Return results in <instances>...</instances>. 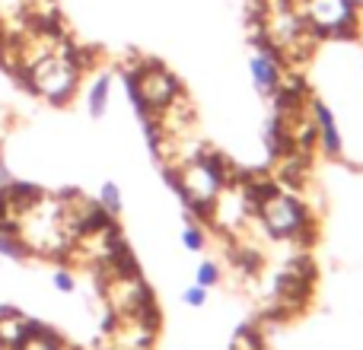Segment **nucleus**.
Returning a JSON list of instances; mask_svg holds the SVG:
<instances>
[{"mask_svg": "<svg viewBox=\"0 0 363 350\" xmlns=\"http://www.w3.org/2000/svg\"><path fill=\"white\" fill-rule=\"evenodd\" d=\"M169 179L191 210H211L213 201L220 198V191H223L226 181H230L223 163H220L217 157H211V150L179 163L176 169H169Z\"/></svg>", "mask_w": 363, "mask_h": 350, "instance_id": "obj_3", "label": "nucleus"}, {"mask_svg": "<svg viewBox=\"0 0 363 350\" xmlns=\"http://www.w3.org/2000/svg\"><path fill=\"white\" fill-rule=\"evenodd\" d=\"M294 6L313 35H345L357 19L351 0H294Z\"/></svg>", "mask_w": 363, "mask_h": 350, "instance_id": "obj_5", "label": "nucleus"}, {"mask_svg": "<svg viewBox=\"0 0 363 350\" xmlns=\"http://www.w3.org/2000/svg\"><path fill=\"white\" fill-rule=\"evenodd\" d=\"M252 220L277 242H296L309 226V213L300 198L284 188L252 191Z\"/></svg>", "mask_w": 363, "mask_h": 350, "instance_id": "obj_2", "label": "nucleus"}, {"mask_svg": "<svg viewBox=\"0 0 363 350\" xmlns=\"http://www.w3.org/2000/svg\"><path fill=\"white\" fill-rule=\"evenodd\" d=\"M0 271H4V255H0Z\"/></svg>", "mask_w": 363, "mask_h": 350, "instance_id": "obj_16", "label": "nucleus"}, {"mask_svg": "<svg viewBox=\"0 0 363 350\" xmlns=\"http://www.w3.org/2000/svg\"><path fill=\"white\" fill-rule=\"evenodd\" d=\"M351 6H354V10H360V6H363V0H351Z\"/></svg>", "mask_w": 363, "mask_h": 350, "instance_id": "obj_15", "label": "nucleus"}, {"mask_svg": "<svg viewBox=\"0 0 363 350\" xmlns=\"http://www.w3.org/2000/svg\"><path fill=\"white\" fill-rule=\"evenodd\" d=\"M26 86L35 96H42L45 102L64 106L80 93V80H83V64L77 57V51L67 42H61L57 48L45 51L42 57L29 61L23 67Z\"/></svg>", "mask_w": 363, "mask_h": 350, "instance_id": "obj_1", "label": "nucleus"}, {"mask_svg": "<svg viewBox=\"0 0 363 350\" xmlns=\"http://www.w3.org/2000/svg\"><path fill=\"white\" fill-rule=\"evenodd\" d=\"M182 249L185 252H204L207 249V232L198 223H185L182 226Z\"/></svg>", "mask_w": 363, "mask_h": 350, "instance_id": "obj_12", "label": "nucleus"}, {"mask_svg": "<svg viewBox=\"0 0 363 350\" xmlns=\"http://www.w3.org/2000/svg\"><path fill=\"white\" fill-rule=\"evenodd\" d=\"M83 102H86L89 118H102L108 112V102H112V74H99L96 80H89Z\"/></svg>", "mask_w": 363, "mask_h": 350, "instance_id": "obj_9", "label": "nucleus"}, {"mask_svg": "<svg viewBox=\"0 0 363 350\" xmlns=\"http://www.w3.org/2000/svg\"><path fill=\"white\" fill-rule=\"evenodd\" d=\"M313 128H315V140H319L322 147H325L328 153H338L341 150V131L338 125H335V115L328 112L322 102H315L313 106Z\"/></svg>", "mask_w": 363, "mask_h": 350, "instance_id": "obj_8", "label": "nucleus"}, {"mask_svg": "<svg viewBox=\"0 0 363 350\" xmlns=\"http://www.w3.org/2000/svg\"><path fill=\"white\" fill-rule=\"evenodd\" d=\"M128 89H131V99L138 106V112L144 118H157L163 115L166 108L182 96V83L179 77L172 74L169 67L157 61H147V64H138L128 77Z\"/></svg>", "mask_w": 363, "mask_h": 350, "instance_id": "obj_4", "label": "nucleus"}, {"mask_svg": "<svg viewBox=\"0 0 363 350\" xmlns=\"http://www.w3.org/2000/svg\"><path fill=\"white\" fill-rule=\"evenodd\" d=\"M220 277H223V271H220L217 261H201L198 268H194V283H201V287H217Z\"/></svg>", "mask_w": 363, "mask_h": 350, "instance_id": "obj_13", "label": "nucleus"}, {"mask_svg": "<svg viewBox=\"0 0 363 350\" xmlns=\"http://www.w3.org/2000/svg\"><path fill=\"white\" fill-rule=\"evenodd\" d=\"M51 287H55L61 296H74L77 287H80V281H77V274L67 268V264H57V268L51 271Z\"/></svg>", "mask_w": 363, "mask_h": 350, "instance_id": "obj_11", "label": "nucleus"}, {"mask_svg": "<svg viewBox=\"0 0 363 350\" xmlns=\"http://www.w3.org/2000/svg\"><path fill=\"white\" fill-rule=\"evenodd\" d=\"M99 210L106 213L108 220H118L121 210H125V201H121V188L115 181H106L99 188Z\"/></svg>", "mask_w": 363, "mask_h": 350, "instance_id": "obj_10", "label": "nucleus"}, {"mask_svg": "<svg viewBox=\"0 0 363 350\" xmlns=\"http://www.w3.org/2000/svg\"><path fill=\"white\" fill-rule=\"evenodd\" d=\"M249 77H252V86H255L258 96L264 99H274L277 93L284 89V61L271 45H255L249 55Z\"/></svg>", "mask_w": 363, "mask_h": 350, "instance_id": "obj_6", "label": "nucleus"}, {"mask_svg": "<svg viewBox=\"0 0 363 350\" xmlns=\"http://www.w3.org/2000/svg\"><path fill=\"white\" fill-rule=\"evenodd\" d=\"M35 322H29L23 312L16 309H0V347L6 350H16L26 341V334L32 332Z\"/></svg>", "mask_w": 363, "mask_h": 350, "instance_id": "obj_7", "label": "nucleus"}, {"mask_svg": "<svg viewBox=\"0 0 363 350\" xmlns=\"http://www.w3.org/2000/svg\"><path fill=\"white\" fill-rule=\"evenodd\" d=\"M207 300H211V290L201 287V283H191V287L182 290V303H185L188 309H204Z\"/></svg>", "mask_w": 363, "mask_h": 350, "instance_id": "obj_14", "label": "nucleus"}]
</instances>
